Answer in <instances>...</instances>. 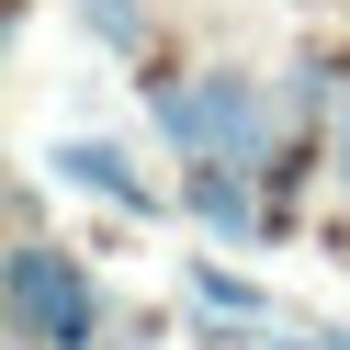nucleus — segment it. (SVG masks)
<instances>
[{"label":"nucleus","mask_w":350,"mask_h":350,"mask_svg":"<svg viewBox=\"0 0 350 350\" xmlns=\"http://www.w3.org/2000/svg\"><path fill=\"white\" fill-rule=\"evenodd\" d=\"M147 124L181 147L192 170H271V91L249 68H192V79H159L147 91Z\"/></svg>","instance_id":"f257e3e1"},{"label":"nucleus","mask_w":350,"mask_h":350,"mask_svg":"<svg viewBox=\"0 0 350 350\" xmlns=\"http://www.w3.org/2000/svg\"><path fill=\"white\" fill-rule=\"evenodd\" d=\"M12 350H113L102 339V282L57 237H12Z\"/></svg>","instance_id":"f03ea898"},{"label":"nucleus","mask_w":350,"mask_h":350,"mask_svg":"<svg viewBox=\"0 0 350 350\" xmlns=\"http://www.w3.org/2000/svg\"><path fill=\"white\" fill-rule=\"evenodd\" d=\"M46 159H57V181H79V192H102V204H113V215H136V226H147V215H170V192L147 181V170L124 159L113 136H57Z\"/></svg>","instance_id":"7ed1b4c3"},{"label":"nucleus","mask_w":350,"mask_h":350,"mask_svg":"<svg viewBox=\"0 0 350 350\" xmlns=\"http://www.w3.org/2000/svg\"><path fill=\"white\" fill-rule=\"evenodd\" d=\"M181 204H192V226H204V237H260V192H249V170H192Z\"/></svg>","instance_id":"20e7f679"},{"label":"nucleus","mask_w":350,"mask_h":350,"mask_svg":"<svg viewBox=\"0 0 350 350\" xmlns=\"http://www.w3.org/2000/svg\"><path fill=\"white\" fill-rule=\"evenodd\" d=\"M192 305H204L215 327H282V305L260 294V282H237L226 260H192Z\"/></svg>","instance_id":"39448f33"},{"label":"nucleus","mask_w":350,"mask_h":350,"mask_svg":"<svg viewBox=\"0 0 350 350\" xmlns=\"http://www.w3.org/2000/svg\"><path fill=\"white\" fill-rule=\"evenodd\" d=\"M68 12H79L91 46H113V57H136V68H147V0H68Z\"/></svg>","instance_id":"423d86ee"},{"label":"nucleus","mask_w":350,"mask_h":350,"mask_svg":"<svg viewBox=\"0 0 350 350\" xmlns=\"http://www.w3.org/2000/svg\"><path fill=\"white\" fill-rule=\"evenodd\" d=\"M327 170H339V192H350V79H339V124H327Z\"/></svg>","instance_id":"0eeeda50"},{"label":"nucleus","mask_w":350,"mask_h":350,"mask_svg":"<svg viewBox=\"0 0 350 350\" xmlns=\"http://www.w3.org/2000/svg\"><path fill=\"white\" fill-rule=\"evenodd\" d=\"M317 350H350V327H327V317H317Z\"/></svg>","instance_id":"6e6552de"}]
</instances>
